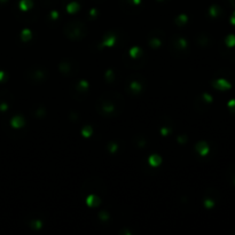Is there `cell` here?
Segmentation results:
<instances>
[{
    "mask_svg": "<svg viewBox=\"0 0 235 235\" xmlns=\"http://www.w3.org/2000/svg\"><path fill=\"white\" fill-rule=\"evenodd\" d=\"M64 33L67 37L70 39H80L86 34V28L82 22H72L65 25L64 28Z\"/></svg>",
    "mask_w": 235,
    "mask_h": 235,
    "instance_id": "obj_1",
    "label": "cell"
},
{
    "mask_svg": "<svg viewBox=\"0 0 235 235\" xmlns=\"http://www.w3.org/2000/svg\"><path fill=\"white\" fill-rule=\"evenodd\" d=\"M100 110L102 114H111L115 110V105L110 101V100H105L101 105H100Z\"/></svg>",
    "mask_w": 235,
    "mask_h": 235,
    "instance_id": "obj_2",
    "label": "cell"
},
{
    "mask_svg": "<svg viewBox=\"0 0 235 235\" xmlns=\"http://www.w3.org/2000/svg\"><path fill=\"white\" fill-rule=\"evenodd\" d=\"M212 85L217 88V90H221V91H226V90H229L231 88V83L227 82L226 79H217L214 80Z\"/></svg>",
    "mask_w": 235,
    "mask_h": 235,
    "instance_id": "obj_3",
    "label": "cell"
},
{
    "mask_svg": "<svg viewBox=\"0 0 235 235\" xmlns=\"http://www.w3.org/2000/svg\"><path fill=\"white\" fill-rule=\"evenodd\" d=\"M196 150L200 153V155L201 156H205L208 153H209V146H208V143L206 142H198L197 145H196Z\"/></svg>",
    "mask_w": 235,
    "mask_h": 235,
    "instance_id": "obj_4",
    "label": "cell"
},
{
    "mask_svg": "<svg viewBox=\"0 0 235 235\" xmlns=\"http://www.w3.org/2000/svg\"><path fill=\"white\" fill-rule=\"evenodd\" d=\"M86 202H87V205H90V206L94 208V206H96V205H99V204H100V200H99V197H97V196H95V195H90V196L87 197Z\"/></svg>",
    "mask_w": 235,
    "mask_h": 235,
    "instance_id": "obj_5",
    "label": "cell"
},
{
    "mask_svg": "<svg viewBox=\"0 0 235 235\" xmlns=\"http://www.w3.org/2000/svg\"><path fill=\"white\" fill-rule=\"evenodd\" d=\"M11 125L14 128H22L24 125V119L21 116H15L11 119Z\"/></svg>",
    "mask_w": 235,
    "mask_h": 235,
    "instance_id": "obj_6",
    "label": "cell"
},
{
    "mask_svg": "<svg viewBox=\"0 0 235 235\" xmlns=\"http://www.w3.org/2000/svg\"><path fill=\"white\" fill-rule=\"evenodd\" d=\"M162 162V158H160L158 155H151L149 157V164L151 166H158Z\"/></svg>",
    "mask_w": 235,
    "mask_h": 235,
    "instance_id": "obj_7",
    "label": "cell"
},
{
    "mask_svg": "<svg viewBox=\"0 0 235 235\" xmlns=\"http://www.w3.org/2000/svg\"><path fill=\"white\" fill-rule=\"evenodd\" d=\"M225 43L228 47H233L235 46V36L234 34H228L225 39Z\"/></svg>",
    "mask_w": 235,
    "mask_h": 235,
    "instance_id": "obj_8",
    "label": "cell"
},
{
    "mask_svg": "<svg viewBox=\"0 0 235 235\" xmlns=\"http://www.w3.org/2000/svg\"><path fill=\"white\" fill-rule=\"evenodd\" d=\"M115 36H112V34H108L107 39H105V42L102 45H105V46H111L112 44L115 43Z\"/></svg>",
    "mask_w": 235,
    "mask_h": 235,
    "instance_id": "obj_9",
    "label": "cell"
},
{
    "mask_svg": "<svg viewBox=\"0 0 235 235\" xmlns=\"http://www.w3.org/2000/svg\"><path fill=\"white\" fill-rule=\"evenodd\" d=\"M141 85H140L138 82H132L131 83V90L133 91V92H135V93H138V92H140L141 91Z\"/></svg>",
    "mask_w": 235,
    "mask_h": 235,
    "instance_id": "obj_10",
    "label": "cell"
},
{
    "mask_svg": "<svg viewBox=\"0 0 235 235\" xmlns=\"http://www.w3.org/2000/svg\"><path fill=\"white\" fill-rule=\"evenodd\" d=\"M130 54H131L132 57H138L140 54H141V49H140L139 47H133V48H131Z\"/></svg>",
    "mask_w": 235,
    "mask_h": 235,
    "instance_id": "obj_11",
    "label": "cell"
},
{
    "mask_svg": "<svg viewBox=\"0 0 235 235\" xmlns=\"http://www.w3.org/2000/svg\"><path fill=\"white\" fill-rule=\"evenodd\" d=\"M210 14H211V16H218L219 14H220V8L219 7H217V6H214V7H211V9H210Z\"/></svg>",
    "mask_w": 235,
    "mask_h": 235,
    "instance_id": "obj_12",
    "label": "cell"
},
{
    "mask_svg": "<svg viewBox=\"0 0 235 235\" xmlns=\"http://www.w3.org/2000/svg\"><path fill=\"white\" fill-rule=\"evenodd\" d=\"M30 38H31V33H30L29 30H23V31H22V39H23L24 42H28Z\"/></svg>",
    "mask_w": 235,
    "mask_h": 235,
    "instance_id": "obj_13",
    "label": "cell"
},
{
    "mask_svg": "<svg viewBox=\"0 0 235 235\" xmlns=\"http://www.w3.org/2000/svg\"><path fill=\"white\" fill-rule=\"evenodd\" d=\"M82 134L84 135V137H90L91 134H92V128H90V126H85V128L82 130Z\"/></svg>",
    "mask_w": 235,
    "mask_h": 235,
    "instance_id": "obj_14",
    "label": "cell"
},
{
    "mask_svg": "<svg viewBox=\"0 0 235 235\" xmlns=\"http://www.w3.org/2000/svg\"><path fill=\"white\" fill-rule=\"evenodd\" d=\"M31 1L30 0H24L21 2V8L22 9H28L29 7H31Z\"/></svg>",
    "mask_w": 235,
    "mask_h": 235,
    "instance_id": "obj_15",
    "label": "cell"
},
{
    "mask_svg": "<svg viewBox=\"0 0 235 235\" xmlns=\"http://www.w3.org/2000/svg\"><path fill=\"white\" fill-rule=\"evenodd\" d=\"M204 205H205V208H208V209H211V208H214V202L211 200V198H206L205 201H204Z\"/></svg>",
    "mask_w": 235,
    "mask_h": 235,
    "instance_id": "obj_16",
    "label": "cell"
},
{
    "mask_svg": "<svg viewBox=\"0 0 235 235\" xmlns=\"http://www.w3.org/2000/svg\"><path fill=\"white\" fill-rule=\"evenodd\" d=\"M176 22H177L179 25H180V24H183V23H186V22H187V17H186L185 15H180V16L178 17V20H177Z\"/></svg>",
    "mask_w": 235,
    "mask_h": 235,
    "instance_id": "obj_17",
    "label": "cell"
},
{
    "mask_svg": "<svg viewBox=\"0 0 235 235\" xmlns=\"http://www.w3.org/2000/svg\"><path fill=\"white\" fill-rule=\"evenodd\" d=\"M150 45L153 47H158V46H160V42L158 39H151L150 40Z\"/></svg>",
    "mask_w": 235,
    "mask_h": 235,
    "instance_id": "obj_18",
    "label": "cell"
},
{
    "mask_svg": "<svg viewBox=\"0 0 235 235\" xmlns=\"http://www.w3.org/2000/svg\"><path fill=\"white\" fill-rule=\"evenodd\" d=\"M79 90H86L87 87H88V84H87V82H85V80H80L79 82Z\"/></svg>",
    "mask_w": 235,
    "mask_h": 235,
    "instance_id": "obj_19",
    "label": "cell"
},
{
    "mask_svg": "<svg viewBox=\"0 0 235 235\" xmlns=\"http://www.w3.org/2000/svg\"><path fill=\"white\" fill-rule=\"evenodd\" d=\"M178 45H179L180 47H182V48H185V47L187 46V43H186V40H185L183 38H179V39H178Z\"/></svg>",
    "mask_w": 235,
    "mask_h": 235,
    "instance_id": "obj_20",
    "label": "cell"
},
{
    "mask_svg": "<svg viewBox=\"0 0 235 235\" xmlns=\"http://www.w3.org/2000/svg\"><path fill=\"white\" fill-rule=\"evenodd\" d=\"M77 9H78V6H77L76 4H72V5H70V6L68 7V11H70V13H75Z\"/></svg>",
    "mask_w": 235,
    "mask_h": 235,
    "instance_id": "obj_21",
    "label": "cell"
},
{
    "mask_svg": "<svg viewBox=\"0 0 235 235\" xmlns=\"http://www.w3.org/2000/svg\"><path fill=\"white\" fill-rule=\"evenodd\" d=\"M228 107H229V109H231L232 111H235V100H231V101L228 102Z\"/></svg>",
    "mask_w": 235,
    "mask_h": 235,
    "instance_id": "obj_22",
    "label": "cell"
},
{
    "mask_svg": "<svg viewBox=\"0 0 235 235\" xmlns=\"http://www.w3.org/2000/svg\"><path fill=\"white\" fill-rule=\"evenodd\" d=\"M203 97H204V100H205L206 102H212V97H211V95H209V94L204 93V94H203Z\"/></svg>",
    "mask_w": 235,
    "mask_h": 235,
    "instance_id": "obj_23",
    "label": "cell"
},
{
    "mask_svg": "<svg viewBox=\"0 0 235 235\" xmlns=\"http://www.w3.org/2000/svg\"><path fill=\"white\" fill-rule=\"evenodd\" d=\"M107 78L109 82H111L114 79V77H112V70H108L107 71Z\"/></svg>",
    "mask_w": 235,
    "mask_h": 235,
    "instance_id": "obj_24",
    "label": "cell"
},
{
    "mask_svg": "<svg viewBox=\"0 0 235 235\" xmlns=\"http://www.w3.org/2000/svg\"><path fill=\"white\" fill-rule=\"evenodd\" d=\"M108 214L107 212H105V211H102V212H100V218L101 219H103V220H106V219H108Z\"/></svg>",
    "mask_w": 235,
    "mask_h": 235,
    "instance_id": "obj_25",
    "label": "cell"
},
{
    "mask_svg": "<svg viewBox=\"0 0 235 235\" xmlns=\"http://www.w3.org/2000/svg\"><path fill=\"white\" fill-rule=\"evenodd\" d=\"M160 132H162V134H163V135H168V134L170 133V130H168V128H163L162 130H160Z\"/></svg>",
    "mask_w": 235,
    "mask_h": 235,
    "instance_id": "obj_26",
    "label": "cell"
},
{
    "mask_svg": "<svg viewBox=\"0 0 235 235\" xmlns=\"http://www.w3.org/2000/svg\"><path fill=\"white\" fill-rule=\"evenodd\" d=\"M33 225H36V228H40L42 227V221H38V220H36Z\"/></svg>",
    "mask_w": 235,
    "mask_h": 235,
    "instance_id": "obj_27",
    "label": "cell"
},
{
    "mask_svg": "<svg viewBox=\"0 0 235 235\" xmlns=\"http://www.w3.org/2000/svg\"><path fill=\"white\" fill-rule=\"evenodd\" d=\"M231 23L235 25V11L233 13V15H232V17H231Z\"/></svg>",
    "mask_w": 235,
    "mask_h": 235,
    "instance_id": "obj_28",
    "label": "cell"
},
{
    "mask_svg": "<svg viewBox=\"0 0 235 235\" xmlns=\"http://www.w3.org/2000/svg\"><path fill=\"white\" fill-rule=\"evenodd\" d=\"M178 140H179L180 142H182V143H183V142H185V140H186V137H179V138H178Z\"/></svg>",
    "mask_w": 235,
    "mask_h": 235,
    "instance_id": "obj_29",
    "label": "cell"
},
{
    "mask_svg": "<svg viewBox=\"0 0 235 235\" xmlns=\"http://www.w3.org/2000/svg\"><path fill=\"white\" fill-rule=\"evenodd\" d=\"M0 109H1V110H6V109H7V105H2V106L0 107Z\"/></svg>",
    "mask_w": 235,
    "mask_h": 235,
    "instance_id": "obj_30",
    "label": "cell"
},
{
    "mask_svg": "<svg viewBox=\"0 0 235 235\" xmlns=\"http://www.w3.org/2000/svg\"><path fill=\"white\" fill-rule=\"evenodd\" d=\"M2 78H4V72L0 71V80H2Z\"/></svg>",
    "mask_w": 235,
    "mask_h": 235,
    "instance_id": "obj_31",
    "label": "cell"
},
{
    "mask_svg": "<svg viewBox=\"0 0 235 235\" xmlns=\"http://www.w3.org/2000/svg\"><path fill=\"white\" fill-rule=\"evenodd\" d=\"M56 16H57L56 13H52V17H53V19H56Z\"/></svg>",
    "mask_w": 235,
    "mask_h": 235,
    "instance_id": "obj_32",
    "label": "cell"
},
{
    "mask_svg": "<svg viewBox=\"0 0 235 235\" xmlns=\"http://www.w3.org/2000/svg\"><path fill=\"white\" fill-rule=\"evenodd\" d=\"M234 183H235V181H234Z\"/></svg>",
    "mask_w": 235,
    "mask_h": 235,
    "instance_id": "obj_33",
    "label": "cell"
}]
</instances>
